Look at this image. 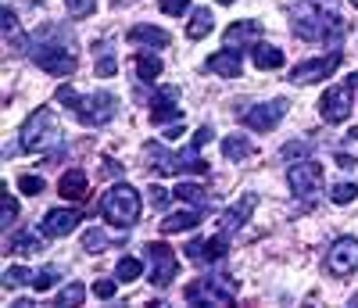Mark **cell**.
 I'll return each mask as SVG.
<instances>
[{
    "instance_id": "d6a6232c",
    "label": "cell",
    "mask_w": 358,
    "mask_h": 308,
    "mask_svg": "<svg viewBox=\"0 0 358 308\" xmlns=\"http://www.w3.org/2000/svg\"><path fill=\"white\" fill-rule=\"evenodd\" d=\"M79 301H86V287H83V284H72V287H65L62 294H57L54 304H65V308H69V304H79Z\"/></svg>"
},
{
    "instance_id": "1f68e13d",
    "label": "cell",
    "mask_w": 358,
    "mask_h": 308,
    "mask_svg": "<svg viewBox=\"0 0 358 308\" xmlns=\"http://www.w3.org/2000/svg\"><path fill=\"white\" fill-rule=\"evenodd\" d=\"M83 248H86L90 255H101V251L108 248V233H104V230H86V233H83Z\"/></svg>"
},
{
    "instance_id": "5b68a950",
    "label": "cell",
    "mask_w": 358,
    "mask_h": 308,
    "mask_svg": "<svg viewBox=\"0 0 358 308\" xmlns=\"http://www.w3.org/2000/svg\"><path fill=\"white\" fill-rule=\"evenodd\" d=\"M187 301H201V304H229L236 298V280L226 272H212V276H204V280H194L187 290Z\"/></svg>"
},
{
    "instance_id": "ee69618b",
    "label": "cell",
    "mask_w": 358,
    "mask_h": 308,
    "mask_svg": "<svg viewBox=\"0 0 358 308\" xmlns=\"http://www.w3.org/2000/svg\"><path fill=\"white\" fill-rule=\"evenodd\" d=\"M151 201H155V208H165L169 204V190L165 187H151Z\"/></svg>"
},
{
    "instance_id": "74e56055",
    "label": "cell",
    "mask_w": 358,
    "mask_h": 308,
    "mask_svg": "<svg viewBox=\"0 0 358 308\" xmlns=\"http://www.w3.org/2000/svg\"><path fill=\"white\" fill-rule=\"evenodd\" d=\"M15 219H18V201L11 197V194H4V219H0V226H15Z\"/></svg>"
},
{
    "instance_id": "cb8c5ba5",
    "label": "cell",
    "mask_w": 358,
    "mask_h": 308,
    "mask_svg": "<svg viewBox=\"0 0 358 308\" xmlns=\"http://www.w3.org/2000/svg\"><path fill=\"white\" fill-rule=\"evenodd\" d=\"M222 154H226L229 162H244V158H251V154H255V144L248 136H241V133H233V136L222 140Z\"/></svg>"
},
{
    "instance_id": "4dcf8cb0",
    "label": "cell",
    "mask_w": 358,
    "mask_h": 308,
    "mask_svg": "<svg viewBox=\"0 0 358 308\" xmlns=\"http://www.w3.org/2000/svg\"><path fill=\"white\" fill-rule=\"evenodd\" d=\"M57 280H62V269H57V265H43L40 272H33V287L36 290H50Z\"/></svg>"
},
{
    "instance_id": "f1b7e54d",
    "label": "cell",
    "mask_w": 358,
    "mask_h": 308,
    "mask_svg": "<svg viewBox=\"0 0 358 308\" xmlns=\"http://www.w3.org/2000/svg\"><path fill=\"white\" fill-rule=\"evenodd\" d=\"M330 201L334 204H355L358 201V183H334V190H330Z\"/></svg>"
},
{
    "instance_id": "f35d334b",
    "label": "cell",
    "mask_w": 358,
    "mask_h": 308,
    "mask_svg": "<svg viewBox=\"0 0 358 308\" xmlns=\"http://www.w3.org/2000/svg\"><path fill=\"white\" fill-rule=\"evenodd\" d=\"M280 154H283L287 162H290V158H308V144H305V140H297V144H287V147H283Z\"/></svg>"
},
{
    "instance_id": "7dc6e473",
    "label": "cell",
    "mask_w": 358,
    "mask_h": 308,
    "mask_svg": "<svg viewBox=\"0 0 358 308\" xmlns=\"http://www.w3.org/2000/svg\"><path fill=\"white\" fill-rule=\"evenodd\" d=\"M337 165H341V169H355V158H348V154H341V158H337Z\"/></svg>"
},
{
    "instance_id": "ffe728a7",
    "label": "cell",
    "mask_w": 358,
    "mask_h": 308,
    "mask_svg": "<svg viewBox=\"0 0 358 308\" xmlns=\"http://www.w3.org/2000/svg\"><path fill=\"white\" fill-rule=\"evenodd\" d=\"M57 194L62 197H69V201H86V172H79V169H69L62 179H57Z\"/></svg>"
},
{
    "instance_id": "5bb4252c",
    "label": "cell",
    "mask_w": 358,
    "mask_h": 308,
    "mask_svg": "<svg viewBox=\"0 0 358 308\" xmlns=\"http://www.w3.org/2000/svg\"><path fill=\"white\" fill-rule=\"evenodd\" d=\"M79 223H83V211L79 208H50L43 215V233L47 237H69Z\"/></svg>"
},
{
    "instance_id": "d590c367",
    "label": "cell",
    "mask_w": 358,
    "mask_h": 308,
    "mask_svg": "<svg viewBox=\"0 0 358 308\" xmlns=\"http://www.w3.org/2000/svg\"><path fill=\"white\" fill-rule=\"evenodd\" d=\"M18 187H22V194H25V197H36V194H43V179L25 172V176L18 179Z\"/></svg>"
},
{
    "instance_id": "ab89813d",
    "label": "cell",
    "mask_w": 358,
    "mask_h": 308,
    "mask_svg": "<svg viewBox=\"0 0 358 308\" xmlns=\"http://www.w3.org/2000/svg\"><path fill=\"white\" fill-rule=\"evenodd\" d=\"M158 8H162L165 15H183V11L190 8V0H158Z\"/></svg>"
},
{
    "instance_id": "8fae6325",
    "label": "cell",
    "mask_w": 358,
    "mask_h": 308,
    "mask_svg": "<svg viewBox=\"0 0 358 308\" xmlns=\"http://www.w3.org/2000/svg\"><path fill=\"white\" fill-rule=\"evenodd\" d=\"M287 183H290V190L297 194V197H312V194H319V187H322V169H319V162H297V165H290V172H287Z\"/></svg>"
},
{
    "instance_id": "484cf974",
    "label": "cell",
    "mask_w": 358,
    "mask_h": 308,
    "mask_svg": "<svg viewBox=\"0 0 358 308\" xmlns=\"http://www.w3.org/2000/svg\"><path fill=\"white\" fill-rule=\"evenodd\" d=\"M212 29H215L212 11L201 8V11H194V18H190V25H187V36H190V40H204L208 33H212Z\"/></svg>"
},
{
    "instance_id": "52a82bcc",
    "label": "cell",
    "mask_w": 358,
    "mask_h": 308,
    "mask_svg": "<svg viewBox=\"0 0 358 308\" xmlns=\"http://www.w3.org/2000/svg\"><path fill=\"white\" fill-rule=\"evenodd\" d=\"M143 258L147 262H151V272H147V276H151V284L162 290V287H169L172 280H176V276H179V258L172 255V248H165V244H143Z\"/></svg>"
},
{
    "instance_id": "681fc988",
    "label": "cell",
    "mask_w": 358,
    "mask_h": 308,
    "mask_svg": "<svg viewBox=\"0 0 358 308\" xmlns=\"http://www.w3.org/2000/svg\"><path fill=\"white\" fill-rule=\"evenodd\" d=\"M122 4H133V0H111V8H122Z\"/></svg>"
},
{
    "instance_id": "30bf717a",
    "label": "cell",
    "mask_w": 358,
    "mask_h": 308,
    "mask_svg": "<svg viewBox=\"0 0 358 308\" xmlns=\"http://www.w3.org/2000/svg\"><path fill=\"white\" fill-rule=\"evenodd\" d=\"M287 108H290V101H268V104H255V108L241 111V118H244V126H248V130H255V133H268V130H276L280 122H283Z\"/></svg>"
},
{
    "instance_id": "83f0119b",
    "label": "cell",
    "mask_w": 358,
    "mask_h": 308,
    "mask_svg": "<svg viewBox=\"0 0 358 308\" xmlns=\"http://www.w3.org/2000/svg\"><path fill=\"white\" fill-rule=\"evenodd\" d=\"M136 76H140L143 83H155V79L162 76V57H155V54H140V57H136Z\"/></svg>"
},
{
    "instance_id": "9a60e30c",
    "label": "cell",
    "mask_w": 358,
    "mask_h": 308,
    "mask_svg": "<svg viewBox=\"0 0 358 308\" xmlns=\"http://www.w3.org/2000/svg\"><path fill=\"white\" fill-rule=\"evenodd\" d=\"M226 255H229V244H226L222 237H215V240H194V244H187V258H190V262H197V265L219 262V258H226Z\"/></svg>"
},
{
    "instance_id": "4fadbf2b",
    "label": "cell",
    "mask_w": 358,
    "mask_h": 308,
    "mask_svg": "<svg viewBox=\"0 0 358 308\" xmlns=\"http://www.w3.org/2000/svg\"><path fill=\"white\" fill-rule=\"evenodd\" d=\"M319 111H322L326 122H334V126L348 122V115H351V86H330L319 97Z\"/></svg>"
},
{
    "instance_id": "f5cc1de1",
    "label": "cell",
    "mask_w": 358,
    "mask_h": 308,
    "mask_svg": "<svg viewBox=\"0 0 358 308\" xmlns=\"http://www.w3.org/2000/svg\"><path fill=\"white\" fill-rule=\"evenodd\" d=\"M219 4H233V0H219Z\"/></svg>"
},
{
    "instance_id": "44dd1931",
    "label": "cell",
    "mask_w": 358,
    "mask_h": 308,
    "mask_svg": "<svg viewBox=\"0 0 358 308\" xmlns=\"http://www.w3.org/2000/svg\"><path fill=\"white\" fill-rule=\"evenodd\" d=\"M36 251H43V240L36 233H29V230L11 233L8 244H4V255H36Z\"/></svg>"
},
{
    "instance_id": "3957f363",
    "label": "cell",
    "mask_w": 358,
    "mask_h": 308,
    "mask_svg": "<svg viewBox=\"0 0 358 308\" xmlns=\"http://www.w3.org/2000/svg\"><path fill=\"white\" fill-rule=\"evenodd\" d=\"M101 215L111 226L129 230L140 219V190L129 187V183H115V187H108L104 197H101Z\"/></svg>"
},
{
    "instance_id": "9c48e42d",
    "label": "cell",
    "mask_w": 358,
    "mask_h": 308,
    "mask_svg": "<svg viewBox=\"0 0 358 308\" xmlns=\"http://www.w3.org/2000/svg\"><path fill=\"white\" fill-rule=\"evenodd\" d=\"M341 61H344V54L341 50H334V54H326V57H312V61H305V65H297L287 79L294 83V86H308V83H319V79H326V76H334L337 69H341Z\"/></svg>"
},
{
    "instance_id": "6da1fadb",
    "label": "cell",
    "mask_w": 358,
    "mask_h": 308,
    "mask_svg": "<svg viewBox=\"0 0 358 308\" xmlns=\"http://www.w3.org/2000/svg\"><path fill=\"white\" fill-rule=\"evenodd\" d=\"M290 25L301 40H319V43H330V47L344 43V36H348V22L337 11L319 8L315 0H294L290 4Z\"/></svg>"
},
{
    "instance_id": "60d3db41",
    "label": "cell",
    "mask_w": 358,
    "mask_h": 308,
    "mask_svg": "<svg viewBox=\"0 0 358 308\" xmlns=\"http://www.w3.org/2000/svg\"><path fill=\"white\" fill-rule=\"evenodd\" d=\"M115 72H118V61H115V57H101V61H97V76H101V79H108V76H115Z\"/></svg>"
},
{
    "instance_id": "b9f144b4",
    "label": "cell",
    "mask_w": 358,
    "mask_h": 308,
    "mask_svg": "<svg viewBox=\"0 0 358 308\" xmlns=\"http://www.w3.org/2000/svg\"><path fill=\"white\" fill-rule=\"evenodd\" d=\"M204 144H212V126H201V130H197V133H194V147H197V150H201V147H204Z\"/></svg>"
},
{
    "instance_id": "c3c4849f",
    "label": "cell",
    "mask_w": 358,
    "mask_h": 308,
    "mask_svg": "<svg viewBox=\"0 0 358 308\" xmlns=\"http://www.w3.org/2000/svg\"><path fill=\"white\" fill-rule=\"evenodd\" d=\"M348 86H351V90H358V72H351V76H348Z\"/></svg>"
},
{
    "instance_id": "7bdbcfd3",
    "label": "cell",
    "mask_w": 358,
    "mask_h": 308,
    "mask_svg": "<svg viewBox=\"0 0 358 308\" xmlns=\"http://www.w3.org/2000/svg\"><path fill=\"white\" fill-rule=\"evenodd\" d=\"M94 294H97V298H115V284H111V280H97V284H94Z\"/></svg>"
},
{
    "instance_id": "4316f807",
    "label": "cell",
    "mask_w": 358,
    "mask_h": 308,
    "mask_svg": "<svg viewBox=\"0 0 358 308\" xmlns=\"http://www.w3.org/2000/svg\"><path fill=\"white\" fill-rule=\"evenodd\" d=\"M172 194L179 197V201H187V204H194V208H208V201H212V197H208L201 187H197V183H179V187H172Z\"/></svg>"
},
{
    "instance_id": "f546056e",
    "label": "cell",
    "mask_w": 358,
    "mask_h": 308,
    "mask_svg": "<svg viewBox=\"0 0 358 308\" xmlns=\"http://www.w3.org/2000/svg\"><path fill=\"white\" fill-rule=\"evenodd\" d=\"M115 276H118L122 284H133V280H140V276H143V265H140L136 258H122V262L115 265Z\"/></svg>"
},
{
    "instance_id": "f6af8a7d",
    "label": "cell",
    "mask_w": 358,
    "mask_h": 308,
    "mask_svg": "<svg viewBox=\"0 0 358 308\" xmlns=\"http://www.w3.org/2000/svg\"><path fill=\"white\" fill-rule=\"evenodd\" d=\"M179 133H183V126H179V122H176V126H169V130H165L162 136H165V140H179Z\"/></svg>"
},
{
    "instance_id": "8992f818",
    "label": "cell",
    "mask_w": 358,
    "mask_h": 308,
    "mask_svg": "<svg viewBox=\"0 0 358 308\" xmlns=\"http://www.w3.org/2000/svg\"><path fill=\"white\" fill-rule=\"evenodd\" d=\"M33 61H36L43 72H50V76H72L76 65H79V57H76L72 47L47 43V40H36V47H33Z\"/></svg>"
},
{
    "instance_id": "7c38bea8",
    "label": "cell",
    "mask_w": 358,
    "mask_h": 308,
    "mask_svg": "<svg viewBox=\"0 0 358 308\" xmlns=\"http://www.w3.org/2000/svg\"><path fill=\"white\" fill-rule=\"evenodd\" d=\"M326 269H330L334 276H351V272H358V240H355V237L334 240L330 255H326Z\"/></svg>"
},
{
    "instance_id": "277c9868",
    "label": "cell",
    "mask_w": 358,
    "mask_h": 308,
    "mask_svg": "<svg viewBox=\"0 0 358 308\" xmlns=\"http://www.w3.org/2000/svg\"><path fill=\"white\" fill-rule=\"evenodd\" d=\"M143 154L151 158V169L158 176H183V172H208V162L201 158V150L190 147V150H165L162 144H143Z\"/></svg>"
},
{
    "instance_id": "603a6c76",
    "label": "cell",
    "mask_w": 358,
    "mask_h": 308,
    "mask_svg": "<svg viewBox=\"0 0 358 308\" xmlns=\"http://www.w3.org/2000/svg\"><path fill=\"white\" fill-rule=\"evenodd\" d=\"M201 223V208H187V211H172L169 219L162 223V233H183V230H194Z\"/></svg>"
},
{
    "instance_id": "db71d44e",
    "label": "cell",
    "mask_w": 358,
    "mask_h": 308,
    "mask_svg": "<svg viewBox=\"0 0 358 308\" xmlns=\"http://www.w3.org/2000/svg\"><path fill=\"white\" fill-rule=\"evenodd\" d=\"M351 4H355V8H358V0H351Z\"/></svg>"
},
{
    "instance_id": "7a4b0ae2",
    "label": "cell",
    "mask_w": 358,
    "mask_h": 308,
    "mask_svg": "<svg viewBox=\"0 0 358 308\" xmlns=\"http://www.w3.org/2000/svg\"><path fill=\"white\" fill-rule=\"evenodd\" d=\"M54 147H62V126H57V115L47 104H40L22 126V150L47 154Z\"/></svg>"
},
{
    "instance_id": "f907efd6",
    "label": "cell",
    "mask_w": 358,
    "mask_h": 308,
    "mask_svg": "<svg viewBox=\"0 0 358 308\" xmlns=\"http://www.w3.org/2000/svg\"><path fill=\"white\" fill-rule=\"evenodd\" d=\"M348 136H351V144H358V130H351V133H348Z\"/></svg>"
},
{
    "instance_id": "e0dca14e",
    "label": "cell",
    "mask_w": 358,
    "mask_h": 308,
    "mask_svg": "<svg viewBox=\"0 0 358 308\" xmlns=\"http://www.w3.org/2000/svg\"><path fill=\"white\" fill-rule=\"evenodd\" d=\"M255 204H258V197L255 194H244L241 201H236L233 208H226L222 211V219H219V226H222V233H236L248 219H251V211H255Z\"/></svg>"
},
{
    "instance_id": "e575fe53",
    "label": "cell",
    "mask_w": 358,
    "mask_h": 308,
    "mask_svg": "<svg viewBox=\"0 0 358 308\" xmlns=\"http://www.w3.org/2000/svg\"><path fill=\"white\" fill-rule=\"evenodd\" d=\"M65 8L76 15V18H90L97 11V0H65Z\"/></svg>"
},
{
    "instance_id": "8d00e7d4",
    "label": "cell",
    "mask_w": 358,
    "mask_h": 308,
    "mask_svg": "<svg viewBox=\"0 0 358 308\" xmlns=\"http://www.w3.org/2000/svg\"><path fill=\"white\" fill-rule=\"evenodd\" d=\"M57 101H62L65 108H72V111H79V104H83V94H76L72 86H57Z\"/></svg>"
},
{
    "instance_id": "2e32d148",
    "label": "cell",
    "mask_w": 358,
    "mask_h": 308,
    "mask_svg": "<svg viewBox=\"0 0 358 308\" xmlns=\"http://www.w3.org/2000/svg\"><path fill=\"white\" fill-rule=\"evenodd\" d=\"M204 69H208V72H215V76H226V79H236V76H241V69H244L241 50H236V47H226V50H219V54L208 57V61H204Z\"/></svg>"
},
{
    "instance_id": "816d5d0a",
    "label": "cell",
    "mask_w": 358,
    "mask_h": 308,
    "mask_svg": "<svg viewBox=\"0 0 358 308\" xmlns=\"http://www.w3.org/2000/svg\"><path fill=\"white\" fill-rule=\"evenodd\" d=\"M351 304H355V308H358V294H355V298H351Z\"/></svg>"
},
{
    "instance_id": "bcb514c9",
    "label": "cell",
    "mask_w": 358,
    "mask_h": 308,
    "mask_svg": "<svg viewBox=\"0 0 358 308\" xmlns=\"http://www.w3.org/2000/svg\"><path fill=\"white\" fill-rule=\"evenodd\" d=\"M101 172H104V176H122V165H118V162H115V165H111V162H104V169H101Z\"/></svg>"
},
{
    "instance_id": "d4e9b609",
    "label": "cell",
    "mask_w": 358,
    "mask_h": 308,
    "mask_svg": "<svg viewBox=\"0 0 358 308\" xmlns=\"http://www.w3.org/2000/svg\"><path fill=\"white\" fill-rule=\"evenodd\" d=\"M251 57H255V65L265 69V72L283 65V50H280V47H268V43H258V47L251 50Z\"/></svg>"
},
{
    "instance_id": "d6986e66",
    "label": "cell",
    "mask_w": 358,
    "mask_h": 308,
    "mask_svg": "<svg viewBox=\"0 0 358 308\" xmlns=\"http://www.w3.org/2000/svg\"><path fill=\"white\" fill-rule=\"evenodd\" d=\"M176 101H179V86H162L158 94L151 97V118H155V122L179 118V108H176Z\"/></svg>"
},
{
    "instance_id": "7402d4cb",
    "label": "cell",
    "mask_w": 358,
    "mask_h": 308,
    "mask_svg": "<svg viewBox=\"0 0 358 308\" xmlns=\"http://www.w3.org/2000/svg\"><path fill=\"white\" fill-rule=\"evenodd\" d=\"M129 40L133 43H147V47H169L172 43V33H165V29H158V25H133L129 29Z\"/></svg>"
},
{
    "instance_id": "ba28073f",
    "label": "cell",
    "mask_w": 358,
    "mask_h": 308,
    "mask_svg": "<svg viewBox=\"0 0 358 308\" xmlns=\"http://www.w3.org/2000/svg\"><path fill=\"white\" fill-rule=\"evenodd\" d=\"M115 94H108V90H97V94H90V97H83V104H79V122L83 126H108V122L115 118Z\"/></svg>"
},
{
    "instance_id": "836d02e7",
    "label": "cell",
    "mask_w": 358,
    "mask_h": 308,
    "mask_svg": "<svg viewBox=\"0 0 358 308\" xmlns=\"http://www.w3.org/2000/svg\"><path fill=\"white\" fill-rule=\"evenodd\" d=\"M29 276H33V272H29V269H22V265H11V269L4 272V287H8V290H15V287L29 284Z\"/></svg>"
},
{
    "instance_id": "ac0fdd59",
    "label": "cell",
    "mask_w": 358,
    "mask_h": 308,
    "mask_svg": "<svg viewBox=\"0 0 358 308\" xmlns=\"http://www.w3.org/2000/svg\"><path fill=\"white\" fill-rule=\"evenodd\" d=\"M258 36H262V22L258 18H241V22H233L226 29L222 43L226 47H244V43H258Z\"/></svg>"
}]
</instances>
